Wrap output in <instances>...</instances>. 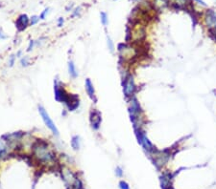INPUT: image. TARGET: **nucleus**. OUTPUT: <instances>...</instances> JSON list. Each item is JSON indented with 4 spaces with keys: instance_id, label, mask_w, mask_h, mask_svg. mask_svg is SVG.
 <instances>
[{
    "instance_id": "obj_6",
    "label": "nucleus",
    "mask_w": 216,
    "mask_h": 189,
    "mask_svg": "<svg viewBox=\"0 0 216 189\" xmlns=\"http://www.w3.org/2000/svg\"><path fill=\"white\" fill-rule=\"evenodd\" d=\"M54 91H55V99L59 102H63L67 104V102L69 99V95L67 93V91L61 85V83L55 80L54 82Z\"/></svg>"
},
{
    "instance_id": "obj_25",
    "label": "nucleus",
    "mask_w": 216,
    "mask_h": 189,
    "mask_svg": "<svg viewBox=\"0 0 216 189\" xmlns=\"http://www.w3.org/2000/svg\"><path fill=\"white\" fill-rule=\"evenodd\" d=\"M43 40H45V38H44V37H41V38H39L38 41H36V46H38V47L41 46V44L44 43V42H45V41H43Z\"/></svg>"
},
{
    "instance_id": "obj_24",
    "label": "nucleus",
    "mask_w": 216,
    "mask_h": 189,
    "mask_svg": "<svg viewBox=\"0 0 216 189\" xmlns=\"http://www.w3.org/2000/svg\"><path fill=\"white\" fill-rule=\"evenodd\" d=\"M115 174H116V176L117 177H122L123 176V170H122V168L121 167H116V169H115Z\"/></svg>"
},
{
    "instance_id": "obj_1",
    "label": "nucleus",
    "mask_w": 216,
    "mask_h": 189,
    "mask_svg": "<svg viewBox=\"0 0 216 189\" xmlns=\"http://www.w3.org/2000/svg\"><path fill=\"white\" fill-rule=\"evenodd\" d=\"M32 155L36 161L43 164H51L56 161V154L50 144L43 139L35 141L32 146Z\"/></svg>"
},
{
    "instance_id": "obj_16",
    "label": "nucleus",
    "mask_w": 216,
    "mask_h": 189,
    "mask_svg": "<svg viewBox=\"0 0 216 189\" xmlns=\"http://www.w3.org/2000/svg\"><path fill=\"white\" fill-rule=\"evenodd\" d=\"M20 64L22 67H27L30 65V59L28 57H22L20 58Z\"/></svg>"
},
{
    "instance_id": "obj_9",
    "label": "nucleus",
    "mask_w": 216,
    "mask_h": 189,
    "mask_svg": "<svg viewBox=\"0 0 216 189\" xmlns=\"http://www.w3.org/2000/svg\"><path fill=\"white\" fill-rule=\"evenodd\" d=\"M85 88L86 91L88 95V96L91 97V99L93 101H96V96H95V89L93 86V83L91 82V80L89 78L86 79V82H85Z\"/></svg>"
},
{
    "instance_id": "obj_20",
    "label": "nucleus",
    "mask_w": 216,
    "mask_h": 189,
    "mask_svg": "<svg viewBox=\"0 0 216 189\" xmlns=\"http://www.w3.org/2000/svg\"><path fill=\"white\" fill-rule=\"evenodd\" d=\"M119 187H120V189H130L129 184L124 181H121L119 182Z\"/></svg>"
},
{
    "instance_id": "obj_28",
    "label": "nucleus",
    "mask_w": 216,
    "mask_h": 189,
    "mask_svg": "<svg viewBox=\"0 0 216 189\" xmlns=\"http://www.w3.org/2000/svg\"><path fill=\"white\" fill-rule=\"evenodd\" d=\"M0 38H1V39H5V38H7V35L3 34V32H2V31H1V33H0Z\"/></svg>"
},
{
    "instance_id": "obj_14",
    "label": "nucleus",
    "mask_w": 216,
    "mask_h": 189,
    "mask_svg": "<svg viewBox=\"0 0 216 189\" xmlns=\"http://www.w3.org/2000/svg\"><path fill=\"white\" fill-rule=\"evenodd\" d=\"M68 73L72 78H76L78 77V71L73 61H68Z\"/></svg>"
},
{
    "instance_id": "obj_27",
    "label": "nucleus",
    "mask_w": 216,
    "mask_h": 189,
    "mask_svg": "<svg viewBox=\"0 0 216 189\" xmlns=\"http://www.w3.org/2000/svg\"><path fill=\"white\" fill-rule=\"evenodd\" d=\"M193 1L197 2V3L199 4V5H202V6H204V7H207V4H206L205 2H204L203 0H193Z\"/></svg>"
},
{
    "instance_id": "obj_13",
    "label": "nucleus",
    "mask_w": 216,
    "mask_h": 189,
    "mask_svg": "<svg viewBox=\"0 0 216 189\" xmlns=\"http://www.w3.org/2000/svg\"><path fill=\"white\" fill-rule=\"evenodd\" d=\"M71 147L73 148V150L77 151L80 149V146H81V141H80V137L79 136H73L71 138Z\"/></svg>"
},
{
    "instance_id": "obj_23",
    "label": "nucleus",
    "mask_w": 216,
    "mask_h": 189,
    "mask_svg": "<svg viewBox=\"0 0 216 189\" xmlns=\"http://www.w3.org/2000/svg\"><path fill=\"white\" fill-rule=\"evenodd\" d=\"M48 11H49V9L47 8V9H45V10L43 11V13L40 14V15H39V18H40L41 20H44V19H45V16H46V15L48 14Z\"/></svg>"
},
{
    "instance_id": "obj_5",
    "label": "nucleus",
    "mask_w": 216,
    "mask_h": 189,
    "mask_svg": "<svg viewBox=\"0 0 216 189\" xmlns=\"http://www.w3.org/2000/svg\"><path fill=\"white\" fill-rule=\"evenodd\" d=\"M131 40L133 39L134 42H139V41H142L145 37V28L142 25L141 23L137 22L135 23L133 29L131 31Z\"/></svg>"
},
{
    "instance_id": "obj_17",
    "label": "nucleus",
    "mask_w": 216,
    "mask_h": 189,
    "mask_svg": "<svg viewBox=\"0 0 216 189\" xmlns=\"http://www.w3.org/2000/svg\"><path fill=\"white\" fill-rule=\"evenodd\" d=\"M39 16H37V15H33L31 18H30V25L31 26H34L36 24H38V22L39 21Z\"/></svg>"
},
{
    "instance_id": "obj_11",
    "label": "nucleus",
    "mask_w": 216,
    "mask_h": 189,
    "mask_svg": "<svg viewBox=\"0 0 216 189\" xmlns=\"http://www.w3.org/2000/svg\"><path fill=\"white\" fill-rule=\"evenodd\" d=\"M169 4L168 0H153L152 5L154 6V9L157 11H163Z\"/></svg>"
},
{
    "instance_id": "obj_10",
    "label": "nucleus",
    "mask_w": 216,
    "mask_h": 189,
    "mask_svg": "<svg viewBox=\"0 0 216 189\" xmlns=\"http://www.w3.org/2000/svg\"><path fill=\"white\" fill-rule=\"evenodd\" d=\"M62 173H63V177L64 181L69 182V184H71L72 185H73L74 182L77 181V179L75 178V176H74L73 173H72L71 170H69V169H63V171H62Z\"/></svg>"
},
{
    "instance_id": "obj_2",
    "label": "nucleus",
    "mask_w": 216,
    "mask_h": 189,
    "mask_svg": "<svg viewBox=\"0 0 216 189\" xmlns=\"http://www.w3.org/2000/svg\"><path fill=\"white\" fill-rule=\"evenodd\" d=\"M38 109H39V115H40L41 119H43L45 126L52 132V134H53L54 136L58 137V136L60 135L58 128H57V126L55 125V123H54V121L52 120V119L50 118L49 114H48L47 111L45 110V108L43 107L41 105H39Z\"/></svg>"
},
{
    "instance_id": "obj_26",
    "label": "nucleus",
    "mask_w": 216,
    "mask_h": 189,
    "mask_svg": "<svg viewBox=\"0 0 216 189\" xmlns=\"http://www.w3.org/2000/svg\"><path fill=\"white\" fill-rule=\"evenodd\" d=\"M63 17H60L58 19V27H62L63 25Z\"/></svg>"
},
{
    "instance_id": "obj_18",
    "label": "nucleus",
    "mask_w": 216,
    "mask_h": 189,
    "mask_svg": "<svg viewBox=\"0 0 216 189\" xmlns=\"http://www.w3.org/2000/svg\"><path fill=\"white\" fill-rule=\"evenodd\" d=\"M107 43H108V48H109V50L111 53H113V51H115V45H113V42L111 41V39L110 37L107 38Z\"/></svg>"
},
{
    "instance_id": "obj_15",
    "label": "nucleus",
    "mask_w": 216,
    "mask_h": 189,
    "mask_svg": "<svg viewBox=\"0 0 216 189\" xmlns=\"http://www.w3.org/2000/svg\"><path fill=\"white\" fill-rule=\"evenodd\" d=\"M101 16V23L103 24L104 26H107L108 23H109V18H108V15L105 13V11H102L100 14Z\"/></svg>"
},
{
    "instance_id": "obj_29",
    "label": "nucleus",
    "mask_w": 216,
    "mask_h": 189,
    "mask_svg": "<svg viewBox=\"0 0 216 189\" xmlns=\"http://www.w3.org/2000/svg\"><path fill=\"white\" fill-rule=\"evenodd\" d=\"M21 54H22V52L21 51H19V52H17V54H16V57H21Z\"/></svg>"
},
{
    "instance_id": "obj_4",
    "label": "nucleus",
    "mask_w": 216,
    "mask_h": 189,
    "mask_svg": "<svg viewBox=\"0 0 216 189\" xmlns=\"http://www.w3.org/2000/svg\"><path fill=\"white\" fill-rule=\"evenodd\" d=\"M123 92L125 96L127 97H132L134 96L135 93V90H136V85L135 82V79L134 77L132 75H129L125 79H123Z\"/></svg>"
},
{
    "instance_id": "obj_12",
    "label": "nucleus",
    "mask_w": 216,
    "mask_h": 189,
    "mask_svg": "<svg viewBox=\"0 0 216 189\" xmlns=\"http://www.w3.org/2000/svg\"><path fill=\"white\" fill-rule=\"evenodd\" d=\"M9 148H10V144L7 142H5L4 139H1V141H0V158L8 154Z\"/></svg>"
},
{
    "instance_id": "obj_19",
    "label": "nucleus",
    "mask_w": 216,
    "mask_h": 189,
    "mask_svg": "<svg viewBox=\"0 0 216 189\" xmlns=\"http://www.w3.org/2000/svg\"><path fill=\"white\" fill-rule=\"evenodd\" d=\"M15 59H16V54H11V57H9V61H8V64L10 67H13L15 65Z\"/></svg>"
},
{
    "instance_id": "obj_3",
    "label": "nucleus",
    "mask_w": 216,
    "mask_h": 189,
    "mask_svg": "<svg viewBox=\"0 0 216 189\" xmlns=\"http://www.w3.org/2000/svg\"><path fill=\"white\" fill-rule=\"evenodd\" d=\"M118 52L124 61H131L134 57H136L137 51L136 49L132 46V45H127V44H121L118 47Z\"/></svg>"
},
{
    "instance_id": "obj_21",
    "label": "nucleus",
    "mask_w": 216,
    "mask_h": 189,
    "mask_svg": "<svg viewBox=\"0 0 216 189\" xmlns=\"http://www.w3.org/2000/svg\"><path fill=\"white\" fill-rule=\"evenodd\" d=\"M35 46H36V41H34V40H30L29 45H28V48H27V52L29 53V52L33 51V49H34Z\"/></svg>"
},
{
    "instance_id": "obj_22",
    "label": "nucleus",
    "mask_w": 216,
    "mask_h": 189,
    "mask_svg": "<svg viewBox=\"0 0 216 189\" xmlns=\"http://www.w3.org/2000/svg\"><path fill=\"white\" fill-rule=\"evenodd\" d=\"M81 11H82V8L81 7H78V8H76L75 10H74V11H73V14H72V16H78V15H80V14H81Z\"/></svg>"
},
{
    "instance_id": "obj_8",
    "label": "nucleus",
    "mask_w": 216,
    "mask_h": 189,
    "mask_svg": "<svg viewBox=\"0 0 216 189\" xmlns=\"http://www.w3.org/2000/svg\"><path fill=\"white\" fill-rule=\"evenodd\" d=\"M28 25H30V18L27 16V15H21L16 19L15 26L19 31H23L25 30Z\"/></svg>"
},
{
    "instance_id": "obj_7",
    "label": "nucleus",
    "mask_w": 216,
    "mask_h": 189,
    "mask_svg": "<svg viewBox=\"0 0 216 189\" xmlns=\"http://www.w3.org/2000/svg\"><path fill=\"white\" fill-rule=\"evenodd\" d=\"M89 121H91V125L92 129L97 131L100 128V125L102 122L101 113L98 110H96V109H92L91 115H89Z\"/></svg>"
}]
</instances>
